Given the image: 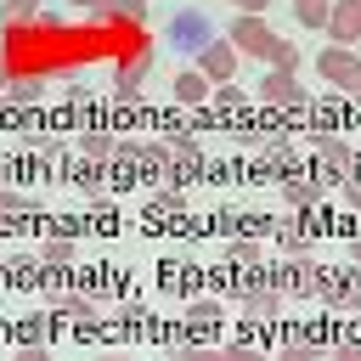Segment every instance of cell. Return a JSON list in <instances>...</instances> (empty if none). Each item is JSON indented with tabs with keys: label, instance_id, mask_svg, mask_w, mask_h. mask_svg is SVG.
I'll list each match as a JSON object with an SVG mask.
<instances>
[{
	"label": "cell",
	"instance_id": "6da1fadb",
	"mask_svg": "<svg viewBox=\"0 0 361 361\" xmlns=\"http://www.w3.org/2000/svg\"><path fill=\"white\" fill-rule=\"evenodd\" d=\"M237 51H248V56H259V62H271V68H299V51L282 39V34H271V23L259 17V11H243L237 23H231V34H226Z\"/></svg>",
	"mask_w": 361,
	"mask_h": 361
},
{
	"label": "cell",
	"instance_id": "7a4b0ae2",
	"mask_svg": "<svg viewBox=\"0 0 361 361\" xmlns=\"http://www.w3.org/2000/svg\"><path fill=\"white\" fill-rule=\"evenodd\" d=\"M164 39L197 56V51H203V45H214L220 34H214V17H209L203 6H186V11H175V17H169V28H164Z\"/></svg>",
	"mask_w": 361,
	"mask_h": 361
},
{
	"label": "cell",
	"instance_id": "3957f363",
	"mask_svg": "<svg viewBox=\"0 0 361 361\" xmlns=\"http://www.w3.org/2000/svg\"><path fill=\"white\" fill-rule=\"evenodd\" d=\"M147 73H152V45H147V34H135V45H124V56H118V68H113V90L130 102Z\"/></svg>",
	"mask_w": 361,
	"mask_h": 361
},
{
	"label": "cell",
	"instance_id": "277c9868",
	"mask_svg": "<svg viewBox=\"0 0 361 361\" xmlns=\"http://www.w3.org/2000/svg\"><path fill=\"white\" fill-rule=\"evenodd\" d=\"M259 96H265L271 107H293V113H299V107H310V90L293 79V68H271V73L259 79Z\"/></svg>",
	"mask_w": 361,
	"mask_h": 361
},
{
	"label": "cell",
	"instance_id": "5b68a950",
	"mask_svg": "<svg viewBox=\"0 0 361 361\" xmlns=\"http://www.w3.org/2000/svg\"><path fill=\"white\" fill-rule=\"evenodd\" d=\"M316 73L333 79L338 90H355V96H361V56H355V51H344V45L322 51V56H316Z\"/></svg>",
	"mask_w": 361,
	"mask_h": 361
},
{
	"label": "cell",
	"instance_id": "8992f818",
	"mask_svg": "<svg viewBox=\"0 0 361 361\" xmlns=\"http://www.w3.org/2000/svg\"><path fill=\"white\" fill-rule=\"evenodd\" d=\"M197 73H203L209 85H231V79H237V45H231V39L203 45V51H197Z\"/></svg>",
	"mask_w": 361,
	"mask_h": 361
},
{
	"label": "cell",
	"instance_id": "52a82bcc",
	"mask_svg": "<svg viewBox=\"0 0 361 361\" xmlns=\"http://www.w3.org/2000/svg\"><path fill=\"white\" fill-rule=\"evenodd\" d=\"M322 305H333V310H350V305H361V271H327Z\"/></svg>",
	"mask_w": 361,
	"mask_h": 361
},
{
	"label": "cell",
	"instance_id": "ba28073f",
	"mask_svg": "<svg viewBox=\"0 0 361 361\" xmlns=\"http://www.w3.org/2000/svg\"><path fill=\"white\" fill-rule=\"evenodd\" d=\"M327 34H333L338 45H355V39H361V0H333V11H327Z\"/></svg>",
	"mask_w": 361,
	"mask_h": 361
},
{
	"label": "cell",
	"instance_id": "9c48e42d",
	"mask_svg": "<svg viewBox=\"0 0 361 361\" xmlns=\"http://www.w3.org/2000/svg\"><path fill=\"white\" fill-rule=\"evenodd\" d=\"M45 310H51V316H68V322H90V316H96V299H85V293H62V288H45Z\"/></svg>",
	"mask_w": 361,
	"mask_h": 361
},
{
	"label": "cell",
	"instance_id": "30bf717a",
	"mask_svg": "<svg viewBox=\"0 0 361 361\" xmlns=\"http://www.w3.org/2000/svg\"><path fill=\"white\" fill-rule=\"evenodd\" d=\"M237 310L254 316V322H271V316H282V293L276 288H243L237 293Z\"/></svg>",
	"mask_w": 361,
	"mask_h": 361
},
{
	"label": "cell",
	"instance_id": "8fae6325",
	"mask_svg": "<svg viewBox=\"0 0 361 361\" xmlns=\"http://www.w3.org/2000/svg\"><path fill=\"white\" fill-rule=\"evenodd\" d=\"M203 96H214V85H209L197 68H192V73H175V102H186V107H192V102H203Z\"/></svg>",
	"mask_w": 361,
	"mask_h": 361
},
{
	"label": "cell",
	"instance_id": "7c38bea8",
	"mask_svg": "<svg viewBox=\"0 0 361 361\" xmlns=\"http://www.w3.org/2000/svg\"><path fill=\"white\" fill-rule=\"evenodd\" d=\"M316 152H322L333 169H355V147H350V141H338V135H316Z\"/></svg>",
	"mask_w": 361,
	"mask_h": 361
},
{
	"label": "cell",
	"instance_id": "4fadbf2b",
	"mask_svg": "<svg viewBox=\"0 0 361 361\" xmlns=\"http://www.w3.org/2000/svg\"><path fill=\"white\" fill-rule=\"evenodd\" d=\"M282 197H288L293 209H310V203H322V180H299V175H288Z\"/></svg>",
	"mask_w": 361,
	"mask_h": 361
},
{
	"label": "cell",
	"instance_id": "5bb4252c",
	"mask_svg": "<svg viewBox=\"0 0 361 361\" xmlns=\"http://www.w3.org/2000/svg\"><path fill=\"white\" fill-rule=\"evenodd\" d=\"M180 361H265L259 350H243V344H226V350H186Z\"/></svg>",
	"mask_w": 361,
	"mask_h": 361
},
{
	"label": "cell",
	"instance_id": "9a60e30c",
	"mask_svg": "<svg viewBox=\"0 0 361 361\" xmlns=\"http://www.w3.org/2000/svg\"><path fill=\"white\" fill-rule=\"evenodd\" d=\"M226 259H231V265H243V271H259V265H265V254H259V243H254V237H237V243L226 248Z\"/></svg>",
	"mask_w": 361,
	"mask_h": 361
},
{
	"label": "cell",
	"instance_id": "2e32d148",
	"mask_svg": "<svg viewBox=\"0 0 361 361\" xmlns=\"http://www.w3.org/2000/svg\"><path fill=\"white\" fill-rule=\"evenodd\" d=\"M327 11H333V0H293V17L305 28H327Z\"/></svg>",
	"mask_w": 361,
	"mask_h": 361
},
{
	"label": "cell",
	"instance_id": "e0dca14e",
	"mask_svg": "<svg viewBox=\"0 0 361 361\" xmlns=\"http://www.w3.org/2000/svg\"><path fill=\"white\" fill-rule=\"evenodd\" d=\"M220 316H226V305H220V299H197V305H192V310H186V322H192V327H197V333H203V327H214V322H220Z\"/></svg>",
	"mask_w": 361,
	"mask_h": 361
},
{
	"label": "cell",
	"instance_id": "ac0fdd59",
	"mask_svg": "<svg viewBox=\"0 0 361 361\" xmlns=\"http://www.w3.org/2000/svg\"><path fill=\"white\" fill-rule=\"evenodd\" d=\"M164 288H169V293H192V288H197V265H169V271H164Z\"/></svg>",
	"mask_w": 361,
	"mask_h": 361
},
{
	"label": "cell",
	"instance_id": "d6986e66",
	"mask_svg": "<svg viewBox=\"0 0 361 361\" xmlns=\"http://www.w3.org/2000/svg\"><path fill=\"white\" fill-rule=\"evenodd\" d=\"M107 17H118V23H147V0H107Z\"/></svg>",
	"mask_w": 361,
	"mask_h": 361
},
{
	"label": "cell",
	"instance_id": "ffe728a7",
	"mask_svg": "<svg viewBox=\"0 0 361 361\" xmlns=\"http://www.w3.org/2000/svg\"><path fill=\"white\" fill-rule=\"evenodd\" d=\"M79 141H85V152H90V158H113V152H118V141H113V135H102V130L79 135Z\"/></svg>",
	"mask_w": 361,
	"mask_h": 361
},
{
	"label": "cell",
	"instance_id": "44dd1931",
	"mask_svg": "<svg viewBox=\"0 0 361 361\" xmlns=\"http://www.w3.org/2000/svg\"><path fill=\"white\" fill-rule=\"evenodd\" d=\"M39 259H45V265H68V259H73V243H68V237H51V243L39 248Z\"/></svg>",
	"mask_w": 361,
	"mask_h": 361
},
{
	"label": "cell",
	"instance_id": "7402d4cb",
	"mask_svg": "<svg viewBox=\"0 0 361 361\" xmlns=\"http://www.w3.org/2000/svg\"><path fill=\"white\" fill-rule=\"evenodd\" d=\"M39 17V0H11V11H6V28H23V23H34Z\"/></svg>",
	"mask_w": 361,
	"mask_h": 361
},
{
	"label": "cell",
	"instance_id": "603a6c76",
	"mask_svg": "<svg viewBox=\"0 0 361 361\" xmlns=\"http://www.w3.org/2000/svg\"><path fill=\"white\" fill-rule=\"evenodd\" d=\"M276 237H282V248H288V254H305V248H310V231H305V226H282Z\"/></svg>",
	"mask_w": 361,
	"mask_h": 361
},
{
	"label": "cell",
	"instance_id": "cb8c5ba5",
	"mask_svg": "<svg viewBox=\"0 0 361 361\" xmlns=\"http://www.w3.org/2000/svg\"><path fill=\"white\" fill-rule=\"evenodd\" d=\"M271 361H316V350H310V344H288V350L271 355Z\"/></svg>",
	"mask_w": 361,
	"mask_h": 361
},
{
	"label": "cell",
	"instance_id": "d4e9b609",
	"mask_svg": "<svg viewBox=\"0 0 361 361\" xmlns=\"http://www.w3.org/2000/svg\"><path fill=\"white\" fill-rule=\"evenodd\" d=\"M17 209H28V203H23L17 192H0V214H17Z\"/></svg>",
	"mask_w": 361,
	"mask_h": 361
},
{
	"label": "cell",
	"instance_id": "484cf974",
	"mask_svg": "<svg viewBox=\"0 0 361 361\" xmlns=\"http://www.w3.org/2000/svg\"><path fill=\"white\" fill-rule=\"evenodd\" d=\"M11 361H51V355H45V350H39V344H23V350H17V355H11Z\"/></svg>",
	"mask_w": 361,
	"mask_h": 361
},
{
	"label": "cell",
	"instance_id": "4316f807",
	"mask_svg": "<svg viewBox=\"0 0 361 361\" xmlns=\"http://www.w3.org/2000/svg\"><path fill=\"white\" fill-rule=\"evenodd\" d=\"M333 361H361V344H338V350H333Z\"/></svg>",
	"mask_w": 361,
	"mask_h": 361
},
{
	"label": "cell",
	"instance_id": "83f0119b",
	"mask_svg": "<svg viewBox=\"0 0 361 361\" xmlns=\"http://www.w3.org/2000/svg\"><path fill=\"white\" fill-rule=\"evenodd\" d=\"M231 6H243V11H265L271 0H231Z\"/></svg>",
	"mask_w": 361,
	"mask_h": 361
},
{
	"label": "cell",
	"instance_id": "f1b7e54d",
	"mask_svg": "<svg viewBox=\"0 0 361 361\" xmlns=\"http://www.w3.org/2000/svg\"><path fill=\"white\" fill-rule=\"evenodd\" d=\"M73 6H85V11H107V0H73Z\"/></svg>",
	"mask_w": 361,
	"mask_h": 361
},
{
	"label": "cell",
	"instance_id": "f546056e",
	"mask_svg": "<svg viewBox=\"0 0 361 361\" xmlns=\"http://www.w3.org/2000/svg\"><path fill=\"white\" fill-rule=\"evenodd\" d=\"M6 85H11V68H6V56H0V90H6Z\"/></svg>",
	"mask_w": 361,
	"mask_h": 361
},
{
	"label": "cell",
	"instance_id": "4dcf8cb0",
	"mask_svg": "<svg viewBox=\"0 0 361 361\" xmlns=\"http://www.w3.org/2000/svg\"><path fill=\"white\" fill-rule=\"evenodd\" d=\"M350 203H355V209H361V180H350Z\"/></svg>",
	"mask_w": 361,
	"mask_h": 361
},
{
	"label": "cell",
	"instance_id": "1f68e13d",
	"mask_svg": "<svg viewBox=\"0 0 361 361\" xmlns=\"http://www.w3.org/2000/svg\"><path fill=\"white\" fill-rule=\"evenodd\" d=\"M350 259H355V265H361V237H355V243H350Z\"/></svg>",
	"mask_w": 361,
	"mask_h": 361
},
{
	"label": "cell",
	"instance_id": "d6a6232c",
	"mask_svg": "<svg viewBox=\"0 0 361 361\" xmlns=\"http://www.w3.org/2000/svg\"><path fill=\"white\" fill-rule=\"evenodd\" d=\"M102 361H130V355H102Z\"/></svg>",
	"mask_w": 361,
	"mask_h": 361
},
{
	"label": "cell",
	"instance_id": "836d02e7",
	"mask_svg": "<svg viewBox=\"0 0 361 361\" xmlns=\"http://www.w3.org/2000/svg\"><path fill=\"white\" fill-rule=\"evenodd\" d=\"M355 56H361V39H355Z\"/></svg>",
	"mask_w": 361,
	"mask_h": 361
},
{
	"label": "cell",
	"instance_id": "e575fe53",
	"mask_svg": "<svg viewBox=\"0 0 361 361\" xmlns=\"http://www.w3.org/2000/svg\"><path fill=\"white\" fill-rule=\"evenodd\" d=\"M0 56H6V45H0Z\"/></svg>",
	"mask_w": 361,
	"mask_h": 361
}]
</instances>
